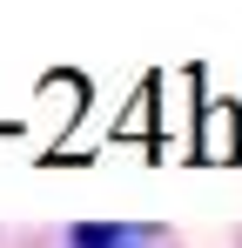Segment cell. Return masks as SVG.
<instances>
[{
    "label": "cell",
    "mask_w": 242,
    "mask_h": 248,
    "mask_svg": "<svg viewBox=\"0 0 242 248\" xmlns=\"http://www.w3.org/2000/svg\"><path fill=\"white\" fill-rule=\"evenodd\" d=\"M74 248H121L115 228H87V235H74Z\"/></svg>",
    "instance_id": "cell-1"
}]
</instances>
